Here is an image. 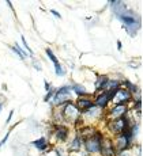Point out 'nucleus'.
Returning <instances> with one entry per match:
<instances>
[{
	"mask_svg": "<svg viewBox=\"0 0 143 156\" xmlns=\"http://www.w3.org/2000/svg\"><path fill=\"white\" fill-rule=\"evenodd\" d=\"M63 117H64L66 121L75 122L78 119V117H79V110L72 103H67L64 110H63Z\"/></svg>",
	"mask_w": 143,
	"mask_h": 156,
	"instance_id": "1",
	"label": "nucleus"
},
{
	"mask_svg": "<svg viewBox=\"0 0 143 156\" xmlns=\"http://www.w3.org/2000/svg\"><path fill=\"white\" fill-rule=\"evenodd\" d=\"M86 149L87 152H91V154H94V152H98L101 151V139H100L98 134H94L93 137H90V139L86 140Z\"/></svg>",
	"mask_w": 143,
	"mask_h": 156,
	"instance_id": "2",
	"label": "nucleus"
},
{
	"mask_svg": "<svg viewBox=\"0 0 143 156\" xmlns=\"http://www.w3.org/2000/svg\"><path fill=\"white\" fill-rule=\"evenodd\" d=\"M70 98V90L67 88H62L56 92V95L53 97V103L55 105H60V103H64L66 101H68Z\"/></svg>",
	"mask_w": 143,
	"mask_h": 156,
	"instance_id": "3",
	"label": "nucleus"
},
{
	"mask_svg": "<svg viewBox=\"0 0 143 156\" xmlns=\"http://www.w3.org/2000/svg\"><path fill=\"white\" fill-rule=\"evenodd\" d=\"M127 126V122L124 118H117L116 121H113L111 124V129L115 132V133H123V130Z\"/></svg>",
	"mask_w": 143,
	"mask_h": 156,
	"instance_id": "4",
	"label": "nucleus"
},
{
	"mask_svg": "<svg viewBox=\"0 0 143 156\" xmlns=\"http://www.w3.org/2000/svg\"><path fill=\"white\" fill-rule=\"evenodd\" d=\"M112 98H113L117 105H120V103H123V102L130 99V94L127 91H124V90H117V91H115V94Z\"/></svg>",
	"mask_w": 143,
	"mask_h": 156,
	"instance_id": "5",
	"label": "nucleus"
},
{
	"mask_svg": "<svg viewBox=\"0 0 143 156\" xmlns=\"http://www.w3.org/2000/svg\"><path fill=\"white\" fill-rule=\"evenodd\" d=\"M101 152L104 156H113V147L106 139L101 140Z\"/></svg>",
	"mask_w": 143,
	"mask_h": 156,
	"instance_id": "6",
	"label": "nucleus"
},
{
	"mask_svg": "<svg viewBox=\"0 0 143 156\" xmlns=\"http://www.w3.org/2000/svg\"><path fill=\"white\" fill-rule=\"evenodd\" d=\"M47 55L51 57V60H52V62L55 64V67H56V73L59 75V76H62V75H64V71H63V68L60 67V64H59V61H57V58H56V56L53 55L52 52H51L49 49L47 50Z\"/></svg>",
	"mask_w": 143,
	"mask_h": 156,
	"instance_id": "7",
	"label": "nucleus"
},
{
	"mask_svg": "<svg viewBox=\"0 0 143 156\" xmlns=\"http://www.w3.org/2000/svg\"><path fill=\"white\" fill-rule=\"evenodd\" d=\"M113 94H115V91L112 92V94H108V92H105V94L100 95V97L97 98V101H96V105H97V106H105L106 102H108L109 99H112Z\"/></svg>",
	"mask_w": 143,
	"mask_h": 156,
	"instance_id": "8",
	"label": "nucleus"
},
{
	"mask_svg": "<svg viewBox=\"0 0 143 156\" xmlns=\"http://www.w3.org/2000/svg\"><path fill=\"white\" fill-rule=\"evenodd\" d=\"M126 110H127L126 105H117V106L112 110V115L117 117V118H121V117L124 115V113H126Z\"/></svg>",
	"mask_w": 143,
	"mask_h": 156,
	"instance_id": "9",
	"label": "nucleus"
},
{
	"mask_svg": "<svg viewBox=\"0 0 143 156\" xmlns=\"http://www.w3.org/2000/svg\"><path fill=\"white\" fill-rule=\"evenodd\" d=\"M77 107L78 110H89L91 107V102L87 99H79L77 102Z\"/></svg>",
	"mask_w": 143,
	"mask_h": 156,
	"instance_id": "10",
	"label": "nucleus"
},
{
	"mask_svg": "<svg viewBox=\"0 0 143 156\" xmlns=\"http://www.w3.org/2000/svg\"><path fill=\"white\" fill-rule=\"evenodd\" d=\"M128 144H130L128 140H127L126 137L121 134V136L117 139V149H119V151H123V149H126L127 147H128Z\"/></svg>",
	"mask_w": 143,
	"mask_h": 156,
	"instance_id": "11",
	"label": "nucleus"
},
{
	"mask_svg": "<svg viewBox=\"0 0 143 156\" xmlns=\"http://www.w3.org/2000/svg\"><path fill=\"white\" fill-rule=\"evenodd\" d=\"M57 136V139L59 140H66L67 139V129L66 128H57V130H56V133H55Z\"/></svg>",
	"mask_w": 143,
	"mask_h": 156,
	"instance_id": "12",
	"label": "nucleus"
},
{
	"mask_svg": "<svg viewBox=\"0 0 143 156\" xmlns=\"http://www.w3.org/2000/svg\"><path fill=\"white\" fill-rule=\"evenodd\" d=\"M81 134H82V136H85V137H87V139H90V137H93L94 134H97V133H96V130H94V129H91V128H85L81 132Z\"/></svg>",
	"mask_w": 143,
	"mask_h": 156,
	"instance_id": "13",
	"label": "nucleus"
},
{
	"mask_svg": "<svg viewBox=\"0 0 143 156\" xmlns=\"http://www.w3.org/2000/svg\"><path fill=\"white\" fill-rule=\"evenodd\" d=\"M33 145H34V147H37L38 149H44L45 147H47V141H45L44 139H40V140H37V141H34V143H33Z\"/></svg>",
	"mask_w": 143,
	"mask_h": 156,
	"instance_id": "14",
	"label": "nucleus"
},
{
	"mask_svg": "<svg viewBox=\"0 0 143 156\" xmlns=\"http://www.w3.org/2000/svg\"><path fill=\"white\" fill-rule=\"evenodd\" d=\"M106 82H108V80H106L105 76H100L98 80H97V83H96V87H97V88H101L102 86H105Z\"/></svg>",
	"mask_w": 143,
	"mask_h": 156,
	"instance_id": "15",
	"label": "nucleus"
},
{
	"mask_svg": "<svg viewBox=\"0 0 143 156\" xmlns=\"http://www.w3.org/2000/svg\"><path fill=\"white\" fill-rule=\"evenodd\" d=\"M79 147H81V140L79 139H75L74 141L71 143V147H70V149H71V151H75V149H79Z\"/></svg>",
	"mask_w": 143,
	"mask_h": 156,
	"instance_id": "16",
	"label": "nucleus"
},
{
	"mask_svg": "<svg viewBox=\"0 0 143 156\" xmlns=\"http://www.w3.org/2000/svg\"><path fill=\"white\" fill-rule=\"evenodd\" d=\"M117 86H119V82H115V80H112V82H106V83H105V87H106V88H109V90L116 88Z\"/></svg>",
	"mask_w": 143,
	"mask_h": 156,
	"instance_id": "17",
	"label": "nucleus"
},
{
	"mask_svg": "<svg viewBox=\"0 0 143 156\" xmlns=\"http://www.w3.org/2000/svg\"><path fill=\"white\" fill-rule=\"evenodd\" d=\"M74 90L77 91V94H86V90L82 86H74Z\"/></svg>",
	"mask_w": 143,
	"mask_h": 156,
	"instance_id": "18",
	"label": "nucleus"
},
{
	"mask_svg": "<svg viewBox=\"0 0 143 156\" xmlns=\"http://www.w3.org/2000/svg\"><path fill=\"white\" fill-rule=\"evenodd\" d=\"M13 50H14V52H17L18 55L22 57V58H25V57H26V53H25V52H22V50H21L18 46H14V49H13Z\"/></svg>",
	"mask_w": 143,
	"mask_h": 156,
	"instance_id": "19",
	"label": "nucleus"
},
{
	"mask_svg": "<svg viewBox=\"0 0 143 156\" xmlns=\"http://www.w3.org/2000/svg\"><path fill=\"white\" fill-rule=\"evenodd\" d=\"M0 110H2V105H0Z\"/></svg>",
	"mask_w": 143,
	"mask_h": 156,
	"instance_id": "20",
	"label": "nucleus"
}]
</instances>
